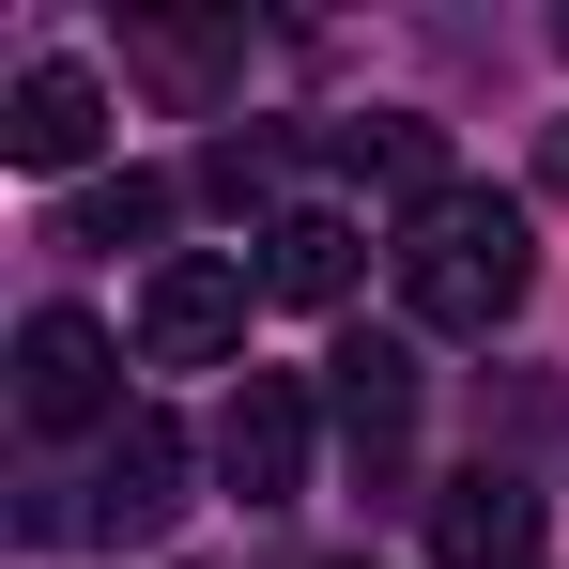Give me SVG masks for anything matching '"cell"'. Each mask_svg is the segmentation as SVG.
<instances>
[{
  "instance_id": "cell-12",
  "label": "cell",
  "mask_w": 569,
  "mask_h": 569,
  "mask_svg": "<svg viewBox=\"0 0 569 569\" xmlns=\"http://www.w3.org/2000/svg\"><path fill=\"white\" fill-rule=\"evenodd\" d=\"M139 62H154V78H170V93H216V62H231V31H154V47H139Z\"/></svg>"
},
{
  "instance_id": "cell-8",
  "label": "cell",
  "mask_w": 569,
  "mask_h": 569,
  "mask_svg": "<svg viewBox=\"0 0 569 569\" xmlns=\"http://www.w3.org/2000/svg\"><path fill=\"white\" fill-rule=\"evenodd\" d=\"M355 278H370V231L355 216H323V200L262 216V308H355Z\"/></svg>"
},
{
  "instance_id": "cell-10",
  "label": "cell",
  "mask_w": 569,
  "mask_h": 569,
  "mask_svg": "<svg viewBox=\"0 0 569 569\" xmlns=\"http://www.w3.org/2000/svg\"><path fill=\"white\" fill-rule=\"evenodd\" d=\"M323 154H339L355 186H400V200H416V216L447 200V139H431V123H339Z\"/></svg>"
},
{
  "instance_id": "cell-6",
  "label": "cell",
  "mask_w": 569,
  "mask_h": 569,
  "mask_svg": "<svg viewBox=\"0 0 569 569\" xmlns=\"http://www.w3.org/2000/svg\"><path fill=\"white\" fill-rule=\"evenodd\" d=\"M539 555V477L477 447L462 477H431V569H523Z\"/></svg>"
},
{
  "instance_id": "cell-11",
  "label": "cell",
  "mask_w": 569,
  "mask_h": 569,
  "mask_svg": "<svg viewBox=\"0 0 569 569\" xmlns=\"http://www.w3.org/2000/svg\"><path fill=\"white\" fill-rule=\"evenodd\" d=\"M170 231V186L154 170H123V186H78L62 200V247H154Z\"/></svg>"
},
{
  "instance_id": "cell-13",
  "label": "cell",
  "mask_w": 569,
  "mask_h": 569,
  "mask_svg": "<svg viewBox=\"0 0 569 569\" xmlns=\"http://www.w3.org/2000/svg\"><path fill=\"white\" fill-rule=\"evenodd\" d=\"M555 47H569V16H555Z\"/></svg>"
},
{
  "instance_id": "cell-1",
  "label": "cell",
  "mask_w": 569,
  "mask_h": 569,
  "mask_svg": "<svg viewBox=\"0 0 569 569\" xmlns=\"http://www.w3.org/2000/svg\"><path fill=\"white\" fill-rule=\"evenodd\" d=\"M523 292H539L523 200L447 186L431 216H400V323H416V339H492V323H523Z\"/></svg>"
},
{
  "instance_id": "cell-9",
  "label": "cell",
  "mask_w": 569,
  "mask_h": 569,
  "mask_svg": "<svg viewBox=\"0 0 569 569\" xmlns=\"http://www.w3.org/2000/svg\"><path fill=\"white\" fill-rule=\"evenodd\" d=\"M93 139H108V78L93 62H31L16 78V108H0V154L16 170H93Z\"/></svg>"
},
{
  "instance_id": "cell-5",
  "label": "cell",
  "mask_w": 569,
  "mask_h": 569,
  "mask_svg": "<svg viewBox=\"0 0 569 569\" xmlns=\"http://www.w3.org/2000/svg\"><path fill=\"white\" fill-rule=\"evenodd\" d=\"M170 508H186V431H170V416L139 400V416H123V431L93 447V492H78V539H108V555H123V539H170Z\"/></svg>"
},
{
  "instance_id": "cell-7",
  "label": "cell",
  "mask_w": 569,
  "mask_h": 569,
  "mask_svg": "<svg viewBox=\"0 0 569 569\" xmlns=\"http://www.w3.org/2000/svg\"><path fill=\"white\" fill-rule=\"evenodd\" d=\"M216 477H231L247 508H292V492H308V385L292 370H247L216 400Z\"/></svg>"
},
{
  "instance_id": "cell-4",
  "label": "cell",
  "mask_w": 569,
  "mask_h": 569,
  "mask_svg": "<svg viewBox=\"0 0 569 569\" xmlns=\"http://www.w3.org/2000/svg\"><path fill=\"white\" fill-rule=\"evenodd\" d=\"M323 416H339L355 477H400V447H416V339H400V323H355V339L323 355Z\"/></svg>"
},
{
  "instance_id": "cell-3",
  "label": "cell",
  "mask_w": 569,
  "mask_h": 569,
  "mask_svg": "<svg viewBox=\"0 0 569 569\" xmlns=\"http://www.w3.org/2000/svg\"><path fill=\"white\" fill-rule=\"evenodd\" d=\"M16 416H31V431H123V416H139L93 308H31V323H16Z\"/></svg>"
},
{
  "instance_id": "cell-2",
  "label": "cell",
  "mask_w": 569,
  "mask_h": 569,
  "mask_svg": "<svg viewBox=\"0 0 569 569\" xmlns=\"http://www.w3.org/2000/svg\"><path fill=\"white\" fill-rule=\"evenodd\" d=\"M247 308H262V262L247 247H170L139 278V355L154 370H216V355H247Z\"/></svg>"
}]
</instances>
